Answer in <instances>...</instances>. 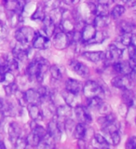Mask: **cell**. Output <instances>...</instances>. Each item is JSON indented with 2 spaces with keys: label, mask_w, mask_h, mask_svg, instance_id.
Listing matches in <instances>:
<instances>
[{
  "label": "cell",
  "mask_w": 136,
  "mask_h": 149,
  "mask_svg": "<svg viewBox=\"0 0 136 149\" xmlns=\"http://www.w3.org/2000/svg\"><path fill=\"white\" fill-rule=\"evenodd\" d=\"M126 148L127 149H134L136 148V137L133 136L128 139L127 143H126Z\"/></svg>",
  "instance_id": "ee69618b"
},
{
  "label": "cell",
  "mask_w": 136,
  "mask_h": 149,
  "mask_svg": "<svg viewBox=\"0 0 136 149\" xmlns=\"http://www.w3.org/2000/svg\"><path fill=\"white\" fill-rule=\"evenodd\" d=\"M98 111H99V113L102 114L103 116L105 115H108L110 113H112V107L110 106V104H106V102H103L102 104H100V106L98 107Z\"/></svg>",
  "instance_id": "8d00e7d4"
},
{
  "label": "cell",
  "mask_w": 136,
  "mask_h": 149,
  "mask_svg": "<svg viewBox=\"0 0 136 149\" xmlns=\"http://www.w3.org/2000/svg\"><path fill=\"white\" fill-rule=\"evenodd\" d=\"M96 28L91 22H87L85 25L82 27L80 30L81 32V42L84 45H87V43L90 40H91L96 33Z\"/></svg>",
  "instance_id": "8992f818"
},
{
  "label": "cell",
  "mask_w": 136,
  "mask_h": 149,
  "mask_svg": "<svg viewBox=\"0 0 136 149\" xmlns=\"http://www.w3.org/2000/svg\"><path fill=\"white\" fill-rule=\"evenodd\" d=\"M78 142H77V146L81 149H84L86 147V140H84L83 138H80V139H77Z\"/></svg>",
  "instance_id": "bcb514c9"
},
{
  "label": "cell",
  "mask_w": 136,
  "mask_h": 149,
  "mask_svg": "<svg viewBox=\"0 0 136 149\" xmlns=\"http://www.w3.org/2000/svg\"><path fill=\"white\" fill-rule=\"evenodd\" d=\"M128 55L129 58L132 59H136V49H135V45H129L128 46Z\"/></svg>",
  "instance_id": "f6af8a7d"
},
{
  "label": "cell",
  "mask_w": 136,
  "mask_h": 149,
  "mask_svg": "<svg viewBox=\"0 0 136 149\" xmlns=\"http://www.w3.org/2000/svg\"><path fill=\"white\" fill-rule=\"evenodd\" d=\"M82 83L77 80V79L68 78L65 81V90L72 93H75V94H79L80 92H82Z\"/></svg>",
  "instance_id": "7c38bea8"
},
{
  "label": "cell",
  "mask_w": 136,
  "mask_h": 149,
  "mask_svg": "<svg viewBox=\"0 0 136 149\" xmlns=\"http://www.w3.org/2000/svg\"><path fill=\"white\" fill-rule=\"evenodd\" d=\"M45 15L46 14L44 10V6H38L36 8V11L33 13V15L31 16V19L34 21H42Z\"/></svg>",
  "instance_id": "4dcf8cb0"
},
{
  "label": "cell",
  "mask_w": 136,
  "mask_h": 149,
  "mask_svg": "<svg viewBox=\"0 0 136 149\" xmlns=\"http://www.w3.org/2000/svg\"><path fill=\"white\" fill-rule=\"evenodd\" d=\"M93 138H94L95 142L99 144L100 146H104V147H107L109 146V143L107 142V140L105 136H103L100 133H94L93 134Z\"/></svg>",
  "instance_id": "e575fe53"
},
{
  "label": "cell",
  "mask_w": 136,
  "mask_h": 149,
  "mask_svg": "<svg viewBox=\"0 0 136 149\" xmlns=\"http://www.w3.org/2000/svg\"><path fill=\"white\" fill-rule=\"evenodd\" d=\"M1 82H8V83L15 82V77L13 76L12 72L8 71L5 74H1Z\"/></svg>",
  "instance_id": "f35d334b"
},
{
  "label": "cell",
  "mask_w": 136,
  "mask_h": 149,
  "mask_svg": "<svg viewBox=\"0 0 136 149\" xmlns=\"http://www.w3.org/2000/svg\"><path fill=\"white\" fill-rule=\"evenodd\" d=\"M21 135V127L16 122H11L8 126V138L12 143L16 141L18 137Z\"/></svg>",
  "instance_id": "ffe728a7"
},
{
  "label": "cell",
  "mask_w": 136,
  "mask_h": 149,
  "mask_svg": "<svg viewBox=\"0 0 136 149\" xmlns=\"http://www.w3.org/2000/svg\"><path fill=\"white\" fill-rule=\"evenodd\" d=\"M108 17L109 16H106V17H103V16H94V19H93V22L92 24L95 26V28H105L108 25Z\"/></svg>",
  "instance_id": "4316f807"
},
{
  "label": "cell",
  "mask_w": 136,
  "mask_h": 149,
  "mask_svg": "<svg viewBox=\"0 0 136 149\" xmlns=\"http://www.w3.org/2000/svg\"><path fill=\"white\" fill-rule=\"evenodd\" d=\"M69 66L73 71L77 74L78 76L80 77H88L89 74H90V70H89L88 66L86 64H84L83 63L79 62L77 60H71L69 62Z\"/></svg>",
  "instance_id": "52a82bcc"
},
{
  "label": "cell",
  "mask_w": 136,
  "mask_h": 149,
  "mask_svg": "<svg viewBox=\"0 0 136 149\" xmlns=\"http://www.w3.org/2000/svg\"><path fill=\"white\" fill-rule=\"evenodd\" d=\"M66 5H77L80 2V0H63Z\"/></svg>",
  "instance_id": "7dc6e473"
},
{
  "label": "cell",
  "mask_w": 136,
  "mask_h": 149,
  "mask_svg": "<svg viewBox=\"0 0 136 149\" xmlns=\"http://www.w3.org/2000/svg\"><path fill=\"white\" fill-rule=\"evenodd\" d=\"M73 107H71L68 104H63V105H60L58 106L55 110V115L57 118L61 119H65L67 118H70L72 116L73 113Z\"/></svg>",
  "instance_id": "e0dca14e"
},
{
  "label": "cell",
  "mask_w": 136,
  "mask_h": 149,
  "mask_svg": "<svg viewBox=\"0 0 136 149\" xmlns=\"http://www.w3.org/2000/svg\"><path fill=\"white\" fill-rule=\"evenodd\" d=\"M112 1H115V0H97L98 4L102 5H109Z\"/></svg>",
  "instance_id": "c3c4849f"
},
{
  "label": "cell",
  "mask_w": 136,
  "mask_h": 149,
  "mask_svg": "<svg viewBox=\"0 0 136 149\" xmlns=\"http://www.w3.org/2000/svg\"><path fill=\"white\" fill-rule=\"evenodd\" d=\"M14 94H15L16 99H17V101L19 102V104H20L21 106L27 105V102H26L25 97H24V91H22L17 90Z\"/></svg>",
  "instance_id": "74e56055"
},
{
  "label": "cell",
  "mask_w": 136,
  "mask_h": 149,
  "mask_svg": "<svg viewBox=\"0 0 136 149\" xmlns=\"http://www.w3.org/2000/svg\"><path fill=\"white\" fill-rule=\"evenodd\" d=\"M36 33L30 26H22L15 32V39L19 44L26 46L32 43Z\"/></svg>",
  "instance_id": "7a4b0ae2"
},
{
  "label": "cell",
  "mask_w": 136,
  "mask_h": 149,
  "mask_svg": "<svg viewBox=\"0 0 136 149\" xmlns=\"http://www.w3.org/2000/svg\"><path fill=\"white\" fill-rule=\"evenodd\" d=\"M62 96L63 99L65 102V104L70 105L71 107H75L78 104H81L80 102V98H79V94H75V93L70 92L66 90L62 91Z\"/></svg>",
  "instance_id": "30bf717a"
},
{
  "label": "cell",
  "mask_w": 136,
  "mask_h": 149,
  "mask_svg": "<svg viewBox=\"0 0 136 149\" xmlns=\"http://www.w3.org/2000/svg\"><path fill=\"white\" fill-rule=\"evenodd\" d=\"M17 90H18V86L15 82L8 83V85H6L4 87V91H5V93H6L7 96H11L12 94L15 93V91Z\"/></svg>",
  "instance_id": "d590c367"
},
{
  "label": "cell",
  "mask_w": 136,
  "mask_h": 149,
  "mask_svg": "<svg viewBox=\"0 0 136 149\" xmlns=\"http://www.w3.org/2000/svg\"><path fill=\"white\" fill-rule=\"evenodd\" d=\"M109 137H110V141H111V143L113 144V146H118L120 142V134L119 132H115L111 134H108Z\"/></svg>",
  "instance_id": "7bdbcfd3"
},
{
  "label": "cell",
  "mask_w": 136,
  "mask_h": 149,
  "mask_svg": "<svg viewBox=\"0 0 136 149\" xmlns=\"http://www.w3.org/2000/svg\"><path fill=\"white\" fill-rule=\"evenodd\" d=\"M124 12H125L124 6H122V5H116V6L112 8L110 15L114 20H116V19H119L121 16H122Z\"/></svg>",
  "instance_id": "83f0119b"
},
{
  "label": "cell",
  "mask_w": 136,
  "mask_h": 149,
  "mask_svg": "<svg viewBox=\"0 0 136 149\" xmlns=\"http://www.w3.org/2000/svg\"><path fill=\"white\" fill-rule=\"evenodd\" d=\"M52 37H53L52 44L54 46V48L57 49H65L71 45V42H70L67 34L63 31L55 33Z\"/></svg>",
  "instance_id": "277c9868"
},
{
  "label": "cell",
  "mask_w": 136,
  "mask_h": 149,
  "mask_svg": "<svg viewBox=\"0 0 136 149\" xmlns=\"http://www.w3.org/2000/svg\"><path fill=\"white\" fill-rule=\"evenodd\" d=\"M13 58H15L17 61H21V62H24L29 57V50L27 49L22 48V45L19 44L12 50Z\"/></svg>",
  "instance_id": "9a60e30c"
},
{
  "label": "cell",
  "mask_w": 136,
  "mask_h": 149,
  "mask_svg": "<svg viewBox=\"0 0 136 149\" xmlns=\"http://www.w3.org/2000/svg\"><path fill=\"white\" fill-rule=\"evenodd\" d=\"M44 8L53 9L60 7V0H43Z\"/></svg>",
  "instance_id": "ab89813d"
},
{
  "label": "cell",
  "mask_w": 136,
  "mask_h": 149,
  "mask_svg": "<svg viewBox=\"0 0 136 149\" xmlns=\"http://www.w3.org/2000/svg\"><path fill=\"white\" fill-rule=\"evenodd\" d=\"M27 109H28V113H29L30 118L32 120H42L43 119V116L41 114V109L39 104H27Z\"/></svg>",
  "instance_id": "ac0fdd59"
},
{
  "label": "cell",
  "mask_w": 136,
  "mask_h": 149,
  "mask_svg": "<svg viewBox=\"0 0 136 149\" xmlns=\"http://www.w3.org/2000/svg\"><path fill=\"white\" fill-rule=\"evenodd\" d=\"M118 28L120 34H133L135 29L133 23L129 22L127 21H121L119 23Z\"/></svg>",
  "instance_id": "7402d4cb"
},
{
  "label": "cell",
  "mask_w": 136,
  "mask_h": 149,
  "mask_svg": "<svg viewBox=\"0 0 136 149\" xmlns=\"http://www.w3.org/2000/svg\"><path fill=\"white\" fill-rule=\"evenodd\" d=\"M124 1H127V0H124Z\"/></svg>",
  "instance_id": "816d5d0a"
},
{
  "label": "cell",
  "mask_w": 136,
  "mask_h": 149,
  "mask_svg": "<svg viewBox=\"0 0 136 149\" xmlns=\"http://www.w3.org/2000/svg\"><path fill=\"white\" fill-rule=\"evenodd\" d=\"M39 71V63H38V60L35 59L33 62H31L28 66L26 68V73H27V76L30 77H35L36 74L38 73Z\"/></svg>",
  "instance_id": "cb8c5ba5"
},
{
  "label": "cell",
  "mask_w": 136,
  "mask_h": 149,
  "mask_svg": "<svg viewBox=\"0 0 136 149\" xmlns=\"http://www.w3.org/2000/svg\"><path fill=\"white\" fill-rule=\"evenodd\" d=\"M37 91L39 92L41 98H52L53 95L52 91L47 86H40L37 88Z\"/></svg>",
  "instance_id": "836d02e7"
},
{
  "label": "cell",
  "mask_w": 136,
  "mask_h": 149,
  "mask_svg": "<svg viewBox=\"0 0 136 149\" xmlns=\"http://www.w3.org/2000/svg\"><path fill=\"white\" fill-rule=\"evenodd\" d=\"M24 97L27 102V104H39L41 102V96L36 88H28L27 91H24Z\"/></svg>",
  "instance_id": "4fadbf2b"
},
{
  "label": "cell",
  "mask_w": 136,
  "mask_h": 149,
  "mask_svg": "<svg viewBox=\"0 0 136 149\" xmlns=\"http://www.w3.org/2000/svg\"><path fill=\"white\" fill-rule=\"evenodd\" d=\"M95 16H103V17L109 16L108 5L97 4L96 5V9H95Z\"/></svg>",
  "instance_id": "f1b7e54d"
},
{
  "label": "cell",
  "mask_w": 136,
  "mask_h": 149,
  "mask_svg": "<svg viewBox=\"0 0 136 149\" xmlns=\"http://www.w3.org/2000/svg\"><path fill=\"white\" fill-rule=\"evenodd\" d=\"M50 45V41L49 37H47L45 35L36 34L35 38L32 41V47L36 49H47Z\"/></svg>",
  "instance_id": "ba28073f"
},
{
  "label": "cell",
  "mask_w": 136,
  "mask_h": 149,
  "mask_svg": "<svg viewBox=\"0 0 136 149\" xmlns=\"http://www.w3.org/2000/svg\"><path fill=\"white\" fill-rule=\"evenodd\" d=\"M86 130H87V125L84 124V123H80L79 122L78 124H76L73 130V134H74V137L77 138V139H80L83 138L85 136V133H86Z\"/></svg>",
  "instance_id": "d4e9b609"
},
{
  "label": "cell",
  "mask_w": 136,
  "mask_h": 149,
  "mask_svg": "<svg viewBox=\"0 0 136 149\" xmlns=\"http://www.w3.org/2000/svg\"><path fill=\"white\" fill-rule=\"evenodd\" d=\"M50 72L51 74V77H52L54 80H61L63 77L64 74V68L63 66H60L58 64H53V65H50Z\"/></svg>",
  "instance_id": "44dd1931"
},
{
  "label": "cell",
  "mask_w": 136,
  "mask_h": 149,
  "mask_svg": "<svg viewBox=\"0 0 136 149\" xmlns=\"http://www.w3.org/2000/svg\"><path fill=\"white\" fill-rule=\"evenodd\" d=\"M6 146H5V144H4V142L2 141H0V149H2V148H5Z\"/></svg>",
  "instance_id": "681fc988"
},
{
  "label": "cell",
  "mask_w": 136,
  "mask_h": 149,
  "mask_svg": "<svg viewBox=\"0 0 136 149\" xmlns=\"http://www.w3.org/2000/svg\"><path fill=\"white\" fill-rule=\"evenodd\" d=\"M75 115L78 120V122L84 123V124H90L92 122V116L90 113V109L86 105L78 104L75 106Z\"/></svg>",
  "instance_id": "3957f363"
},
{
  "label": "cell",
  "mask_w": 136,
  "mask_h": 149,
  "mask_svg": "<svg viewBox=\"0 0 136 149\" xmlns=\"http://www.w3.org/2000/svg\"><path fill=\"white\" fill-rule=\"evenodd\" d=\"M47 132H48L51 136L53 137V139L55 140V142L60 141L61 136H62V132L59 130L58 126H57V122L54 119V118H52L50 122L48 123V127H47Z\"/></svg>",
  "instance_id": "2e32d148"
},
{
  "label": "cell",
  "mask_w": 136,
  "mask_h": 149,
  "mask_svg": "<svg viewBox=\"0 0 136 149\" xmlns=\"http://www.w3.org/2000/svg\"><path fill=\"white\" fill-rule=\"evenodd\" d=\"M112 85L115 88H119V90H130L133 87V82L132 79L129 77V76H124V74H119L118 77H115L112 79Z\"/></svg>",
  "instance_id": "5b68a950"
},
{
  "label": "cell",
  "mask_w": 136,
  "mask_h": 149,
  "mask_svg": "<svg viewBox=\"0 0 136 149\" xmlns=\"http://www.w3.org/2000/svg\"><path fill=\"white\" fill-rule=\"evenodd\" d=\"M83 95L87 99H91L93 97H98L100 99L104 100L106 97V92L109 93L108 88L105 87L100 82H97L94 80H89L85 83V85L82 88Z\"/></svg>",
  "instance_id": "6da1fadb"
},
{
  "label": "cell",
  "mask_w": 136,
  "mask_h": 149,
  "mask_svg": "<svg viewBox=\"0 0 136 149\" xmlns=\"http://www.w3.org/2000/svg\"><path fill=\"white\" fill-rule=\"evenodd\" d=\"M42 22V30L47 37H52L55 33V23L51 21L50 15H45Z\"/></svg>",
  "instance_id": "9c48e42d"
},
{
  "label": "cell",
  "mask_w": 136,
  "mask_h": 149,
  "mask_svg": "<svg viewBox=\"0 0 136 149\" xmlns=\"http://www.w3.org/2000/svg\"><path fill=\"white\" fill-rule=\"evenodd\" d=\"M14 146H15L16 148L18 149H23L27 146V142H26V139L23 138V137H18L17 140L14 142Z\"/></svg>",
  "instance_id": "60d3db41"
},
{
  "label": "cell",
  "mask_w": 136,
  "mask_h": 149,
  "mask_svg": "<svg viewBox=\"0 0 136 149\" xmlns=\"http://www.w3.org/2000/svg\"><path fill=\"white\" fill-rule=\"evenodd\" d=\"M26 142H27V146H37L40 142V137L37 136L36 133L31 132L30 134H28L25 137Z\"/></svg>",
  "instance_id": "f546056e"
},
{
  "label": "cell",
  "mask_w": 136,
  "mask_h": 149,
  "mask_svg": "<svg viewBox=\"0 0 136 149\" xmlns=\"http://www.w3.org/2000/svg\"><path fill=\"white\" fill-rule=\"evenodd\" d=\"M123 102L124 104L127 105L129 108L134 105V94L130 88L123 91Z\"/></svg>",
  "instance_id": "484cf974"
},
{
  "label": "cell",
  "mask_w": 136,
  "mask_h": 149,
  "mask_svg": "<svg viewBox=\"0 0 136 149\" xmlns=\"http://www.w3.org/2000/svg\"><path fill=\"white\" fill-rule=\"evenodd\" d=\"M103 130V132H104L105 134H111V133H113L115 132H119V125L116 123V121L115 122H112V123H109V124H107L106 126H105V127H103L102 128Z\"/></svg>",
  "instance_id": "d6a6232c"
},
{
  "label": "cell",
  "mask_w": 136,
  "mask_h": 149,
  "mask_svg": "<svg viewBox=\"0 0 136 149\" xmlns=\"http://www.w3.org/2000/svg\"><path fill=\"white\" fill-rule=\"evenodd\" d=\"M75 126H76V123L73 119H71L70 118H65L64 120V130H67V132H73Z\"/></svg>",
  "instance_id": "b9f144b4"
},
{
  "label": "cell",
  "mask_w": 136,
  "mask_h": 149,
  "mask_svg": "<svg viewBox=\"0 0 136 149\" xmlns=\"http://www.w3.org/2000/svg\"><path fill=\"white\" fill-rule=\"evenodd\" d=\"M108 35L106 34V32L105 31H96L94 36H93V38L91 40H90L87 43V45H94V44H101L103 43L106 38Z\"/></svg>",
  "instance_id": "603a6c76"
},
{
  "label": "cell",
  "mask_w": 136,
  "mask_h": 149,
  "mask_svg": "<svg viewBox=\"0 0 136 149\" xmlns=\"http://www.w3.org/2000/svg\"><path fill=\"white\" fill-rule=\"evenodd\" d=\"M114 71L119 74H124V76H129V74L133 71L132 67L129 63V62H116L112 63Z\"/></svg>",
  "instance_id": "8fae6325"
},
{
  "label": "cell",
  "mask_w": 136,
  "mask_h": 149,
  "mask_svg": "<svg viewBox=\"0 0 136 149\" xmlns=\"http://www.w3.org/2000/svg\"><path fill=\"white\" fill-rule=\"evenodd\" d=\"M3 106H4V102L0 100V111H2V109H3Z\"/></svg>",
  "instance_id": "f907efd6"
},
{
  "label": "cell",
  "mask_w": 136,
  "mask_h": 149,
  "mask_svg": "<svg viewBox=\"0 0 136 149\" xmlns=\"http://www.w3.org/2000/svg\"><path fill=\"white\" fill-rule=\"evenodd\" d=\"M2 4L7 11H14L18 13H22V11L23 7L21 6L18 0H3Z\"/></svg>",
  "instance_id": "d6986e66"
},
{
  "label": "cell",
  "mask_w": 136,
  "mask_h": 149,
  "mask_svg": "<svg viewBox=\"0 0 136 149\" xmlns=\"http://www.w3.org/2000/svg\"><path fill=\"white\" fill-rule=\"evenodd\" d=\"M82 56L91 63H99L105 60V54L104 51H83Z\"/></svg>",
  "instance_id": "5bb4252c"
},
{
  "label": "cell",
  "mask_w": 136,
  "mask_h": 149,
  "mask_svg": "<svg viewBox=\"0 0 136 149\" xmlns=\"http://www.w3.org/2000/svg\"><path fill=\"white\" fill-rule=\"evenodd\" d=\"M133 34H121L119 36V42L120 44H122L124 47H128L129 45L132 44L133 41Z\"/></svg>",
  "instance_id": "1f68e13d"
}]
</instances>
